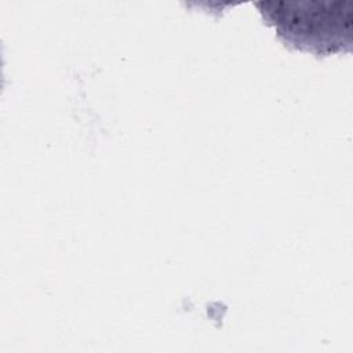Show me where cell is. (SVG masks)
Instances as JSON below:
<instances>
[{"mask_svg":"<svg viewBox=\"0 0 353 353\" xmlns=\"http://www.w3.org/2000/svg\"><path fill=\"white\" fill-rule=\"evenodd\" d=\"M268 23L283 43L317 57L349 51L353 11L346 1H265L259 3Z\"/></svg>","mask_w":353,"mask_h":353,"instance_id":"1","label":"cell"}]
</instances>
